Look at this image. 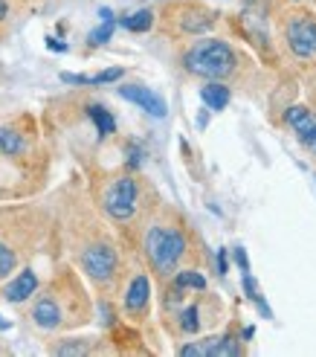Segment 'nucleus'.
<instances>
[{
  "mask_svg": "<svg viewBox=\"0 0 316 357\" xmlns=\"http://www.w3.org/2000/svg\"><path fill=\"white\" fill-rule=\"evenodd\" d=\"M186 247H189L186 233L180 227H171V224H151L143 236L145 259L151 261V267L160 276H171L177 271L183 256H186Z\"/></svg>",
  "mask_w": 316,
  "mask_h": 357,
  "instance_id": "nucleus-1",
  "label": "nucleus"
},
{
  "mask_svg": "<svg viewBox=\"0 0 316 357\" xmlns=\"http://www.w3.org/2000/svg\"><path fill=\"white\" fill-rule=\"evenodd\" d=\"M235 64H238L235 50L221 38H200L191 44L183 56V67L191 76L212 79V82L226 79L235 70Z\"/></svg>",
  "mask_w": 316,
  "mask_h": 357,
  "instance_id": "nucleus-2",
  "label": "nucleus"
},
{
  "mask_svg": "<svg viewBox=\"0 0 316 357\" xmlns=\"http://www.w3.org/2000/svg\"><path fill=\"white\" fill-rule=\"evenodd\" d=\"M139 201H143V189H139V181L131 172L122 174V177H113V181L102 192L104 212H108V215L113 221H119V224H125V221H131L136 215Z\"/></svg>",
  "mask_w": 316,
  "mask_h": 357,
  "instance_id": "nucleus-3",
  "label": "nucleus"
},
{
  "mask_svg": "<svg viewBox=\"0 0 316 357\" xmlns=\"http://www.w3.org/2000/svg\"><path fill=\"white\" fill-rule=\"evenodd\" d=\"M79 264L87 279H93L96 284H111L119 273V253L111 241H90L81 247Z\"/></svg>",
  "mask_w": 316,
  "mask_h": 357,
  "instance_id": "nucleus-4",
  "label": "nucleus"
},
{
  "mask_svg": "<svg viewBox=\"0 0 316 357\" xmlns=\"http://www.w3.org/2000/svg\"><path fill=\"white\" fill-rule=\"evenodd\" d=\"M287 47L299 59L316 56V17L313 12H296L287 24Z\"/></svg>",
  "mask_w": 316,
  "mask_h": 357,
  "instance_id": "nucleus-5",
  "label": "nucleus"
},
{
  "mask_svg": "<svg viewBox=\"0 0 316 357\" xmlns=\"http://www.w3.org/2000/svg\"><path fill=\"white\" fill-rule=\"evenodd\" d=\"M29 319L35 326H38L41 331H58L61 326H67V311L61 305V299L56 294H41L38 299L32 302L29 308Z\"/></svg>",
  "mask_w": 316,
  "mask_h": 357,
  "instance_id": "nucleus-6",
  "label": "nucleus"
},
{
  "mask_svg": "<svg viewBox=\"0 0 316 357\" xmlns=\"http://www.w3.org/2000/svg\"><path fill=\"white\" fill-rule=\"evenodd\" d=\"M38 273L32 271V267H21L17 273L9 276V282L3 284V291H0V296H3L9 305H24V302H29L35 294H38Z\"/></svg>",
  "mask_w": 316,
  "mask_h": 357,
  "instance_id": "nucleus-7",
  "label": "nucleus"
},
{
  "mask_svg": "<svg viewBox=\"0 0 316 357\" xmlns=\"http://www.w3.org/2000/svg\"><path fill=\"white\" fill-rule=\"evenodd\" d=\"M183 357H223V354H241V346L232 334H221V337H206L198 343H186L180 349Z\"/></svg>",
  "mask_w": 316,
  "mask_h": 357,
  "instance_id": "nucleus-8",
  "label": "nucleus"
},
{
  "mask_svg": "<svg viewBox=\"0 0 316 357\" xmlns=\"http://www.w3.org/2000/svg\"><path fill=\"white\" fill-rule=\"evenodd\" d=\"M119 96L128 99V102H134L136 108H143L145 114H151V116H157V119H163V116L168 114L166 99H163L160 93H154L151 87H145V84H119Z\"/></svg>",
  "mask_w": 316,
  "mask_h": 357,
  "instance_id": "nucleus-9",
  "label": "nucleus"
},
{
  "mask_svg": "<svg viewBox=\"0 0 316 357\" xmlns=\"http://www.w3.org/2000/svg\"><path fill=\"white\" fill-rule=\"evenodd\" d=\"M285 122L293 128V134L299 137L302 146L316 154V114H310L305 105H293L285 114Z\"/></svg>",
  "mask_w": 316,
  "mask_h": 357,
  "instance_id": "nucleus-10",
  "label": "nucleus"
},
{
  "mask_svg": "<svg viewBox=\"0 0 316 357\" xmlns=\"http://www.w3.org/2000/svg\"><path fill=\"white\" fill-rule=\"evenodd\" d=\"M148 302H151V279L145 273H134L125 294H122V305H125L128 314L139 317V314H145Z\"/></svg>",
  "mask_w": 316,
  "mask_h": 357,
  "instance_id": "nucleus-11",
  "label": "nucleus"
},
{
  "mask_svg": "<svg viewBox=\"0 0 316 357\" xmlns=\"http://www.w3.org/2000/svg\"><path fill=\"white\" fill-rule=\"evenodd\" d=\"M26 154V134L15 125H0V157L17 160Z\"/></svg>",
  "mask_w": 316,
  "mask_h": 357,
  "instance_id": "nucleus-12",
  "label": "nucleus"
},
{
  "mask_svg": "<svg viewBox=\"0 0 316 357\" xmlns=\"http://www.w3.org/2000/svg\"><path fill=\"white\" fill-rule=\"evenodd\" d=\"M200 99L209 111H223L230 105V87L221 84V82H212V84H203L200 87Z\"/></svg>",
  "mask_w": 316,
  "mask_h": 357,
  "instance_id": "nucleus-13",
  "label": "nucleus"
},
{
  "mask_svg": "<svg viewBox=\"0 0 316 357\" xmlns=\"http://www.w3.org/2000/svg\"><path fill=\"white\" fill-rule=\"evenodd\" d=\"M212 24H215V17L206 15V12H186V15H180V29L186 35H203V32L212 29Z\"/></svg>",
  "mask_w": 316,
  "mask_h": 357,
  "instance_id": "nucleus-14",
  "label": "nucleus"
},
{
  "mask_svg": "<svg viewBox=\"0 0 316 357\" xmlns=\"http://www.w3.org/2000/svg\"><path fill=\"white\" fill-rule=\"evenodd\" d=\"M87 116L93 119L96 131H99L102 137L116 134V119H113V114H111L108 108H104V105H87Z\"/></svg>",
  "mask_w": 316,
  "mask_h": 357,
  "instance_id": "nucleus-15",
  "label": "nucleus"
},
{
  "mask_svg": "<svg viewBox=\"0 0 316 357\" xmlns=\"http://www.w3.org/2000/svg\"><path fill=\"white\" fill-rule=\"evenodd\" d=\"M119 26L128 32H148L154 26V12L151 9H136L125 17H119Z\"/></svg>",
  "mask_w": 316,
  "mask_h": 357,
  "instance_id": "nucleus-16",
  "label": "nucleus"
},
{
  "mask_svg": "<svg viewBox=\"0 0 316 357\" xmlns=\"http://www.w3.org/2000/svg\"><path fill=\"white\" fill-rule=\"evenodd\" d=\"M17 264H21V259H17V250L0 238V282H6L15 271H17Z\"/></svg>",
  "mask_w": 316,
  "mask_h": 357,
  "instance_id": "nucleus-17",
  "label": "nucleus"
},
{
  "mask_svg": "<svg viewBox=\"0 0 316 357\" xmlns=\"http://www.w3.org/2000/svg\"><path fill=\"white\" fill-rule=\"evenodd\" d=\"M174 288H180V291H206V279L198 271H177L174 273Z\"/></svg>",
  "mask_w": 316,
  "mask_h": 357,
  "instance_id": "nucleus-18",
  "label": "nucleus"
},
{
  "mask_svg": "<svg viewBox=\"0 0 316 357\" xmlns=\"http://www.w3.org/2000/svg\"><path fill=\"white\" fill-rule=\"evenodd\" d=\"M177 323H180V331L183 334H198L200 331V308L198 305L183 308L180 317H177Z\"/></svg>",
  "mask_w": 316,
  "mask_h": 357,
  "instance_id": "nucleus-19",
  "label": "nucleus"
},
{
  "mask_svg": "<svg viewBox=\"0 0 316 357\" xmlns=\"http://www.w3.org/2000/svg\"><path fill=\"white\" fill-rule=\"evenodd\" d=\"M244 291H247V296H250V302H255V305H258V311L261 314H264V317H273V311H270V305H267V302L264 299H261V294H258V282L250 276V271L247 273H244Z\"/></svg>",
  "mask_w": 316,
  "mask_h": 357,
  "instance_id": "nucleus-20",
  "label": "nucleus"
},
{
  "mask_svg": "<svg viewBox=\"0 0 316 357\" xmlns=\"http://www.w3.org/2000/svg\"><path fill=\"white\" fill-rule=\"evenodd\" d=\"M116 29V21H102V26H96L90 35H87V44L90 47H102V44H108L111 41V35Z\"/></svg>",
  "mask_w": 316,
  "mask_h": 357,
  "instance_id": "nucleus-21",
  "label": "nucleus"
},
{
  "mask_svg": "<svg viewBox=\"0 0 316 357\" xmlns=\"http://www.w3.org/2000/svg\"><path fill=\"white\" fill-rule=\"evenodd\" d=\"M87 351H90V346L84 340H64L58 346H52V354H87Z\"/></svg>",
  "mask_w": 316,
  "mask_h": 357,
  "instance_id": "nucleus-22",
  "label": "nucleus"
},
{
  "mask_svg": "<svg viewBox=\"0 0 316 357\" xmlns=\"http://www.w3.org/2000/svg\"><path fill=\"white\" fill-rule=\"evenodd\" d=\"M122 76H125L122 67H108V70H102V73L90 76V84H111V82H119Z\"/></svg>",
  "mask_w": 316,
  "mask_h": 357,
  "instance_id": "nucleus-23",
  "label": "nucleus"
},
{
  "mask_svg": "<svg viewBox=\"0 0 316 357\" xmlns=\"http://www.w3.org/2000/svg\"><path fill=\"white\" fill-rule=\"evenodd\" d=\"M61 82H64V84L84 87V84H90V76H81V73H61Z\"/></svg>",
  "mask_w": 316,
  "mask_h": 357,
  "instance_id": "nucleus-24",
  "label": "nucleus"
},
{
  "mask_svg": "<svg viewBox=\"0 0 316 357\" xmlns=\"http://www.w3.org/2000/svg\"><path fill=\"white\" fill-rule=\"evenodd\" d=\"M235 261H238V267L244 273L250 271V259H247V253H244V247H235Z\"/></svg>",
  "mask_w": 316,
  "mask_h": 357,
  "instance_id": "nucleus-25",
  "label": "nucleus"
},
{
  "mask_svg": "<svg viewBox=\"0 0 316 357\" xmlns=\"http://www.w3.org/2000/svg\"><path fill=\"white\" fill-rule=\"evenodd\" d=\"M226 267H230V261H226V250L221 247V250H218V273H221V276L226 273Z\"/></svg>",
  "mask_w": 316,
  "mask_h": 357,
  "instance_id": "nucleus-26",
  "label": "nucleus"
},
{
  "mask_svg": "<svg viewBox=\"0 0 316 357\" xmlns=\"http://www.w3.org/2000/svg\"><path fill=\"white\" fill-rule=\"evenodd\" d=\"M99 17H102V21H116V17H113V12H111L108 6H102V9H99Z\"/></svg>",
  "mask_w": 316,
  "mask_h": 357,
  "instance_id": "nucleus-27",
  "label": "nucleus"
},
{
  "mask_svg": "<svg viewBox=\"0 0 316 357\" xmlns=\"http://www.w3.org/2000/svg\"><path fill=\"white\" fill-rule=\"evenodd\" d=\"M6 17H9V3H6V0H0V24H3Z\"/></svg>",
  "mask_w": 316,
  "mask_h": 357,
  "instance_id": "nucleus-28",
  "label": "nucleus"
},
{
  "mask_svg": "<svg viewBox=\"0 0 316 357\" xmlns=\"http://www.w3.org/2000/svg\"><path fill=\"white\" fill-rule=\"evenodd\" d=\"M47 47H49V50H58V52L67 50V44H58V41H52V38H47Z\"/></svg>",
  "mask_w": 316,
  "mask_h": 357,
  "instance_id": "nucleus-29",
  "label": "nucleus"
},
{
  "mask_svg": "<svg viewBox=\"0 0 316 357\" xmlns=\"http://www.w3.org/2000/svg\"><path fill=\"white\" fill-rule=\"evenodd\" d=\"M6 328H9V323H6L3 317H0V331H6Z\"/></svg>",
  "mask_w": 316,
  "mask_h": 357,
  "instance_id": "nucleus-30",
  "label": "nucleus"
},
{
  "mask_svg": "<svg viewBox=\"0 0 316 357\" xmlns=\"http://www.w3.org/2000/svg\"><path fill=\"white\" fill-rule=\"evenodd\" d=\"M313 177H316V174H313Z\"/></svg>",
  "mask_w": 316,
  "mask_h": 357,
  "instance_id": "nucleus-31",
  "label": "nucleus"
}]
</instances>
